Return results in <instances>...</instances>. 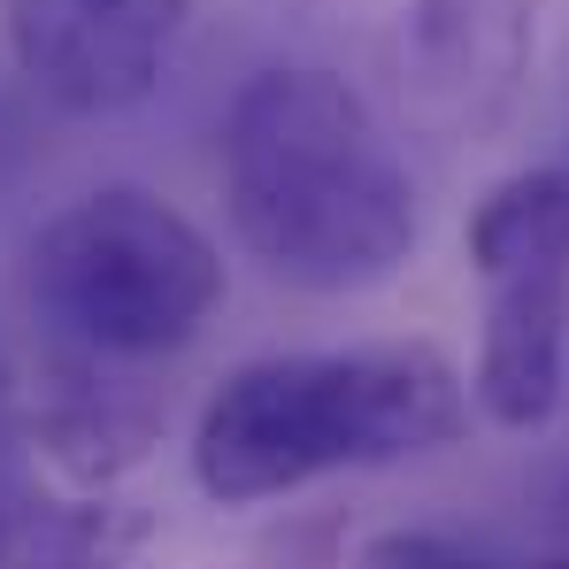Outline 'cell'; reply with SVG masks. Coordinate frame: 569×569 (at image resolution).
<instances>
[{"label": "cell", "instance_id": "2", "mask_svg": "<svg viewBox=\"0 0 569 569\" xmlns=\"http://www.w3.org/2000/svg\"><path fill=\"white\" fill-rule=\"evenodd\" d=\"M470 378L431 339L254 355L192 416V485L216 508L292 500L323 477L400 470L462 447Z\"/></svg>", "mask_w": 569, "mask_h": 569}, {"label": "cell", "instance_id": "4", "mask_svg": "<svg viewBox=\"0 0 569 569\" xmlns=\"http://www.w3.org/2000/svg\"><path fill=\"white\" fill-rule=\"evenodd\" d=\"M462 254L485 284L477 416L500 431H547L569 385V162L500 178L470 208Z\"/></svg>", "mask_w": 569, "mask_h": 569}, {"label": "cell", "instance_id": "11", "mask_svg": "<svg viewBox=\"0 0 569 569\" xmlns=\"http://www.w3.org/2000/svg\"><path fill=\"white\" fill-rule=\"evenodd\" d=\"M531 569H569V555H547V562H531Z\"/></svg>", "mask_w": 569, "mask_h": 569}, {"label": "cell", "instance_id": "9", "mask_svg": "<svg viewBox=\"0 0 569 569\" xmlns=\"http://www.w3.org/2000/svg\"><path fill=\"white\" fill-rule=\"evenodd\" d=\"M539 523H547V539H555V555H569V462L539 477Z\"/></svg>", "mask_w": 569, "mask_h": 569}, {"label": "cell", "instance_id": "6", "mask_svg": "<svg viewBox=\"0 0 569 569\" xmlns=\"http://www.w3.org/2000/svg\"><path fill=\"white\" fill-rule=\"evenodd\" d=\"M523 62H531L523 0H408V16H400L408 116L447 147H477L508 123Z\"/></svg>", "mask_w": 569, "mask_h": 569}, {"label": "cell", "instance_id": "8", "mask_svg": "<svg viewBox=\"0 0 569 569\" xmlns=\"http://www.w3.org/2000/svg\"><path fill=\"white\" fill-rule=\"evenodd\" d=\"M355 569H531V562H508V555L470 547V539H455V531H416V523H400V531H378Z\"/></svg>", "mask_w": 569, "mask_h": 569}, {"label": "cell", "instance_id": "1", "mask_svg": "<svg viewBox=\"0 0 569 569\" xmlns=\"http://www.w3.org/2000/svg\"><path fill=\"white\" fill-rule=\"evenodd\" d=\"M223 216L292 292H378L416 262L423 200L385 116L323 62L247 78L223 116Z\"/></svg>", "mask_w": 569, "mask_h": 569}, {"label": "cell", "instance_id": "7", "mask_svg": "<svg viewBox=\"0 0 569 569\" xmlns=\"http://www.w3.org/2000/svg\"><path fill=\"white\" fill-rule=\"evenodd\" d=\"M139 362H100L78 347H54V370L39 385V408L23 416V455L62 485H116L162 447V400L139 378Z\"/></svg>", "mask_w": 569, "mask_h": 569}, {"label": "cell", "instance_id": "3", "mask_svg": "<svg viewBox=\"0 0 569 569\" xmlns=\"http://www.w3.org/2000/svg\"><path fill=\"white\" fill-rule=\"evenodd\" d=\"M23 284L54 347L100 362H162L223 308V254L178 200L147 186H93L54 223H39Z\"/></svg>", "mask_w": 569, "mask_h": 569}, {"label": "cell", "instance_id": "10", "mask_svg": "<svg viewBox=\"0 0 569 569\" xmlns=\"http://www.w3.org/2000/svg\"><path fill=\"white\" fill-rule=\"evenodd\" d=\"M247 569H331V539H323V547H316V555H262V562H247Z\"/></svg>", "mask_w": 569, "mask_h": 569}, {"label": "cell", "instance_id": "5", "mask_svg": "<svg viewBox=\"0 0 569 569\" xmlns=\"http://www.w3.org/2000/svg\"><path fill=\"white\" fill-rule=\"evenodd\" d=\"M192 31V0H8L23 86L54 116L116 123L162 93Z\"/></svg>", "mask_w": 569, "mask_h": 569}]
</instances>
